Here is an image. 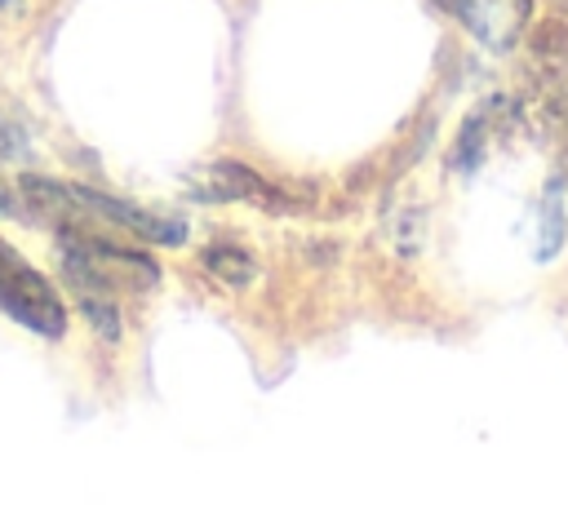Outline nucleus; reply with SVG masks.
<instances>
[{
    "label": "nucleus",
    "instance_id": "1",
    "mask_svg": "<svg viewBox=\"0 0 568 505\" xmlns=\"http://www.w3.org/2000/svg\"><path fill=\"white\" fill-rule=\"evenodd\" d=\"M0 310L36 337L58 341L67 332V301L9 239H0Z\"/></svg>",
    "mask_w": 568,
    "mask_h": 505
},
{
    "label": "nucleus",
    "instance_id": "2",
    "mask_svg": "<svg viewBox=\"0 0 568 505\" xmlns=\"http://www.w3.org/2000/svg\"><path fill=\"white\" fill-rule=\"evenodd\" d=\"M448 9L488 44V49H510L524 18L528 0H448Z\"/></svg>",
    "mask_w": 568,
    "mask_h": 505
},
{
    "label": "nucleus",
    "instance_id": "3",
    "mask_svg": "<svg viewBox=\"0 0 568 505\" xmlns=\"http://www.w3.org/2000/svg\"><path fill=\"white\" fill-rule=\"evenodd\" d=\"M191 186H195V195L209 199V204H231V199H248V195H271V190L262 186V177H253V173H248L244 164H235V159H213V164H204V173H195Z\"/></svg>",
    "mask_w": 568,
    "mask_h": 505
},
{
    "label": "nucleus",
    "instance_id": "4",
    "mask_svg": "<svg viewBox=\"0 0 568 505\" xmlns=\"http://www.w3.org/2000/svg\"><path fill=\"white\" fill-rule=\"evenodd\" d=\"M67 288H71L80 315L93 323V332L102 341H120V306H115V297L102 292V288H93V284H67Z\"/></svg>",
    "mask_w": 568,
    "mask_h": 505
},
{
    "label": "nucleus",
    "instance_id": "5",
    "mask_svg": "<svg viewBox=\"0 0 568 505\" xmlns=\"http://www.w3.org/2000/svg\"><path fill=\"white\" fill-rule=\"evenodd\" d=\"M204 266H209V275H217V279H226V284H248V279L257 275V261H253L244 248H235V244L209 248V252H204Z\"/></svg>",
    "mask_w": 568,
    "mask_h": 505
},
{
    "label": "nucleus",
    "instance_id": "6",
    "mask_svg": "<svg viewBox=\"0 0 568 505\" xmlns=\"http://www.w3.org/2000/svg\"><path fill=\"white\" fill-rule=\"evenodd\" d=\"M22 155H27V137H22L13 124H4V120H0V164L22 159Z\"/></svg>",
    "mask_w": 568,
    "mask_h": 505
},
{
    "label": "nucleus",
    "instance_id": "7",
    "mask_svg": "<svg viewBox=\"0 0 568 505\" xmlns=\"http://www.w3.org/2000/svg\"><path fill=\"white\" fill-rule=\"evenodd\" d=\"M9 213H13V199H9V190L0 186V217H9Z\"/></svg>",
    "mask_w": 568,
    "mask_h": 505
},
{
    "label": "nucleus",
    "instance_id": "8",
    "mask_svg": "<svg viewBox=\"0 0 568 505\" xmlns=\"http://www.w3.org/2000/svg\"><path fill=\"white\" fill-rule=\"evenodd\" d=\"M13 4H18V0H0V13H4V9H13Z\"/></svg>",
    "mask_w": 568,
    "mask_h": 505
}]
</instances>
